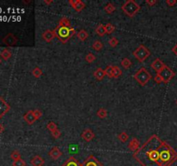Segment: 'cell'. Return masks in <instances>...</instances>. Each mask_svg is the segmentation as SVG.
<instances>
[{"label":"cell","mask_w":177,"mask_h":166,"mask_svg":"<svg viewBox=\"0 0 177 166\" xmlns=\"http://www.w3.org/2000/svg\"><path fill=\"white\" fill-rule=\"evenodd\" d=\"M133 158L142 166H171L177 160V152L154 134L134 152Z\"/></svg>","instance_id":"obj_1"},{"label":"cell","mask_w":177,"mask_h":166,"mask_svg":"<svg viewBox=\"0 0 177 166\" xmlns=\"http://www.w3.org/2000/svg\"><path fill=\"white\" fill-rule=\"evenodd\" d=\"M12 166H26V163H25V161L23 160V159L20 158L18 160L13 161Z\"/></svg>","instance_id":"obj_36"},{"label":"cell","mask_w":177,"mask_h":166,"mask_svg":"<svg viewBox=\"0 0 177 166\" xmlns=\"http://www.w3.org/2000/svg\"><path fill=\"white\" fill-rule=\"evenodd\" d=\"M107 114H108V113H107V110L105 108H99L98 110L97 115L98 117L100 118V119H105L107 117Z\"/></svg>","instance_id":"obj_25"},{"label":"cell","mask_w":177,"mask_h":166,"mask_svg":"<svg viewBox=\"0 0 177 166\" xmlns=\"http://www.w3.org/2000/svg\"><path fill=\"white\" fill-rule=\"evenodd\" d=\"M11 158L13 159V161L20 159V158H21V154H20V152H19L18 151H13L12 152V154H11Z\"/></svg>","instance_id":"obj_33"},{"label":"cell","mask_w":177,"mask_h":166,"mask_svg":"<svg viewBox=\"0 0 177 166\" xmlns=\"http://www.w3.org/2000/svg\"><path fill=\"white\" fill-rule=\"evenodd\" d=\"M62 166H83V164L80 163V161L74 157H70L64 162V164Z\"/></svg>","instance_id":"obj_15"},{"label":"cell","mask_w":177,"mask_h":166,"mask_svg":"<svg viewBox=\"0 0 177 166\" xmlns=\"http://www.w3.org/2000/svg\"><path fill=\"white\" fill-rule=\"evenodd\" d=\"M166 67V65L164 64V63L160 60L159 58H156V59H155L154 62L151 63V68L154 69L155 71L156 72V74H159L161 71L162 70V69H164Z\"/></svg>","instance_id":"obj_10"},{"label":"cell","mask_w":177,"mask_h":166,"mask_svg":"<svg viewBox=\"0 0 177 166\" xmlns=\"http://www.w3.org/2000/svg\"><path fill=\"white\" fill-rule=\"evenodd\" d=\"M133 56L140 63H143L150 56V52L144 45H140L135 51L133 52Z\"/></svg>","instance_id":"obj_5"},{"label":"cell","mask_w":177,"mask_h":166,"mask_svg":"<svg viewBox=\"0 0 177 166\" xmlns=\"http://www.w3.org/2000/svg\"><path fill=\"white\" fill-rule=\"evenodd\" d=\"M121 9L128 17H133L140 11V5L134 0H128L122 5Z\"/></svg>","instance_id":"obj_3"},{"label":"cell","mask_w":177,"mask_h":166,"mask_svg":"<svg viewBox=\"0 0 177 166\" xmlns=\"http://www.w3.org/2000/svg\"><path fill=\"white\" fill-rule=\"evenodd\" d=\"M55 37V33L54 30L48 29V30H46L42 33V38L47 42H50Z\"/></svg>","instance_id":"obj_18"},{"label":"cell","mask_w":177,"mask_h":166,"mask_svg":"<svg viewBox=\"0 0 177 166\" xmlns=\"http://www.w3.org/2000/svg\"><path fill=\"white\" fill-rule=\"evenodd\" d=\"M119 40H118V38L117 37H112L111 39H109V41H108V43H109V45L110 46H112V47H116V46L118 45L119 44Z\"/></svg>","instance_id":"obj_37"},{"label":"cell","mask_w":177,"mask_h":166,"mask_svg":"<svg viewBox=\"0 0 177 166\" xmlns=\"http://www.w3.org/2000/svg\"><path fill=\"white\" fill-rule=\"evenodd\" d=\"M83 166H104L97 158L91 155L89 157L86 158V159L83 163Z\"/></svg>","instance_id":"obj_9"},{"label":"cell","mask_w":177,"mask_h":166,"mask_svg":"<svg viewBox=\"0 0 177 166\" xmlns=\"http://www.w3.org/2000/svg\"><path fill=\"white\" fill-rule=\"evenodd\" d=\"M0 56H1V57L3 58L4 60H5V61H8L10 58L12 57V52L10 51L8 49H3L1 53H0Z\"/></svg>","instance_id":"obj_22"},{"label":"cell","mask_w":177,"mask_h":166,"mask_svg":"<svg viewBox=\"0 0 177 166\" xmlns=\"http://www.w3.org/2000/svg\"><path fill=\"white\" fill-rule=\"evenodd\" d=\"M44 3H45L46 5H50V4H52V3H53V0H50V1H44Z\"/></svg>","instance_id":"obj_45"},{"label":"cell","mask_w":177,"mask_h":166,"mask_svg":"<svg viewBox=\"0 0 177 166\" xmlns=\"http://www.w3.org/2000/svg\"><path fill=\"white\" fill-rule=\"evenodd\" d=\"M172 51H173V53L175 55L177 56V43L175 44V45L173 47V49H172Z\"/></svg>","instance_id":"obj_43"},{"label":"cell","mask_w":177,"mask_h":166,"mask_svg":"<svg viewBox=\"0 0 177 166\" xmlns=\"http://www.w3.org/2000/svg\"><path fill=\"white\" fill-rule=\"evenodd\" d=\"M159 75H161V77L162 79V81L164 83H169L175 77V73L170 68H169L168 66H166L165 68L159 73Z\"/></svg>","instance_id":"obj_6"},{"label":"cell","mask_w":177,"mask_h":166,"mask_svg":"<svg viewBox=\"0 0 177 166\" xmlns=\"http://www.w3.org/2000/svg\"><path fill=\"white\" fill-rule=\"evenodd\" d=\"M1 63H2V60H1V58H0V64H1Z\"/></svg>","instance_id":"obj_46"},{"label":"cell","mask_w":177,"mask_h":166,"mask_svg":"<svg viewBox=\"0 0 177 166\" xmlns=\"http://www.w3.org/2000/svg\"><path fill=\"white\" fill-rule=\"evenodd\" d=\"M154 80H155V81L156 82V83H162V82H163L162 81V77H161V75H159V74H156V75L155 76V78H154Z\"/></svg>","instance_id":"obj_40"},{"label":"cell","mask_w":177,"mask_h":166,"mask_svg":"<svg viewBox=\"0 0 177 166\" xmlns=\"http://www.w3.org/2000/svg\"><path fill=\"white\" fill-rule=\"evenodd\" d=\"M93 75H94L95 79H97L98 80H102L104 79V77L105 76V69H101V68H98V69L94 71Z\"/></svg>","instance_id":"obj_19"},{"label":"cell","mask_w":177,"mask_h":166,"mask_svg":"<svg viewBox=\"0 0 177 166\" xmlns=\"http://www.w3.org/2000/svg\"><path fill=\"white\" fill-rule=\"evenodd\" d=\"M54 31L55 33V36L62 43H66L76 33L75 29L74 28H72V27L66 28V27H61L59 25L54 29Z\"/></svg>","instance_id":"obj_2"},{"label":"cell","mask_w":177,"mask_h":166,"mask_svg":"<svg viewBox=\"0 0 177 166\" xmlns=\"http://www.w3.org/2000/svg\"><path fill=\"white\" fill-rule=\"evenodd\" d=\"M33 112H34V115H35V119H36V120H39L41 117L42 116V111L38 110V109L34 110Z\"/></svg>","instance_id":"obj_39"},{"label":"cell","mask_w":177,"mask_h":166,"mask_svg":"<svg viewBox=\"0 0 177 166\" xmlns=\"http://www.w3.org/2000/svg\"><path fill=\"white\" fill-rule=\"evenodd\" d=\"M95 137L94 132L92 131L91 129H85L82 133H81V137L86 141V142H90Z\"/></svg>","instance_id":"obj_12"},{"label":"cell","mask_w":177,"mask_h":166,"mask_svg":"<svg viewBox=\"0 0 177 166\" xmlns=\"http://www.w3.org/2000/svg\"><path fill=\"white\" fill-rule=\"evenodd\" d=\"M47 128H48L50 132H53V131H55V130L58 129L57 125H56L55 122H53V121H49V122L47 124Z\"/></svg>","instance_id":"obj_34"},{"label":"cell","mask_w":177,"mask_h":166,"mask_svg":"<svg viewBox=\"0 0 177 166\" xmlns=\"http://www.w3.org/2000/svg\"><path fill=\"white\" fill-rule=\"evenodd\" d=\"M51 134L54 138H59V137H61V135H62V132H60L59 129H56V130H55V131L51 132Z\"/></svg>","instance_id":"obj_38"},{"label":"cell","mask_w":177,"mask_h":166,"mask_svg":"<svg viewBox=\"0 0 177 166\" xmlns=\"http://www.w3.org/2000/svg\"><path fill=\"white\" fill-rule=\"evenodd\" d=\"M68 3L69 5L74 8V10L78 12H81L86 7L85 3L82 2L81 0H70V1H68Z\"/></svg>","instance_id":"obj_11"},{"label":"cell","mask_w":177,"mask_h":166,"mask_svg":"<svg viewBox=\"0 0 177 166\" xmlns=\"http://www.w3.org/2000/svg\"><path fill=\"white\" fill-rule=\"evenodd\" d=\"M105 75H107L109 78H113V71H112V66H107L105 69Z\"/></svg>","instance_id":"obj_32"},{"label":"cell","mask_w":177,"mask_h":166,"mask_svg":"<svg viewBox=\"0 0 177 166\" xmlns=\"http://www.w3.org/2000/svg\"><path fill=\"white\" fill-rule=\"evenodd\" d=\"M95 32L99 36H103L106 34V31H105V25H103L102 23H99L96 27L95 29Z\"/></svg>","instance_id":"obj_21"},{"label":"cell","mask_w":177,"mask_h":166,"mask_svg":"<svg viewBox=\"0 0 177 166\" xmlns=\"http://www.w3.org/2000/svg\"><path fill=\"white\" fill-rule=\"evenodd\" d=\"M176 3H177L176 0H167V1H166V4L169 6H170V7L175 5Z\"/></svg>","instance_id":"obj_41"},{"label":"cell","mask_w":177,"mask_h":166,"mask_svg":"<svg viewBox=\"0 0 177 166\" xmlns=\"http://www.w3.org/2000/svg\"><path fill=\"white\" fill-rule=\"evenodd\" d=\"M59 26L61 27H66V28H70L71 27V23L70 20L67 17H63L61 18V20L59 21Z\"/></svg>","instance_id":"obj_20"},{"label":"cell","mask_w":177,"mask_h":166,"mask_svg":"<svg viewBox=\"0 0 177 166\" xmlns=\"http://www.w3.org/2000/svg\"><path fill=\"white\" fill-rule=\"evenodd\" d=\"M119 139L120 142H122V143H125L126 141L129 139V135L127 134V132H122L121 133L119 134Z\"/></svg>","instance_id":"obj_29"},{"label":"cell","mask_w":177,"mask_h":166,"mask_svg":"<svg viewBox=\"0 0 177 166\" xmlns=\"http://www.w3.org/2000/svg\"><path fill=\"white\" fill-rule=\"evenodd\" d=\"M105 31H106L107 34H112V33L115 30L114 25H112V23H106V24L105 25Z\"/></svg>","instance_id":"obj_31"},{"label":"cell","mask_w":177,"mask_h":166,"mask_svg":"<svg viewBox=\"0 0 177 166\" xmlns=\"http://www.w3.org/2000/svg\"><path fill=\"white\" fill-rule=\"evenodd\" d=\"M104 10H105V12H106V13H108V14H112V13H113V12H115L116 8H115V6L113 5L112 3H108L105 6Z\"/></svg>","instance_id":"obj_26"},{"label":"cell","mask_w":177,"mask_h":166,"mask_svg":"<svg viewBox=\"0 0 177 166\" xmlns=\"http://www.w3.org/2000/svg\"><path fill=\"white\" fill-rule=\"evenodd\" d=\"M3 42L5 45L9 46V47H12V46H14L17 44V38L12 33H9V34L6 35L3 38Z\"/></svg>","instance_id":"obj_8"},{"label":"cell","mask_w":177,"mask_h":166,"mask_svg":"<svg viewBox=\"0 0 177 166\" xmlns=\"http://www.w3.org/2000/svg\"><path fill=\"white\" fill-rule=\"evenodd\" d=\"M32 75H33L35 78H40L41 76L42 75V70L39 67H35L32 70Z\"/></svg>","instance_id":"obj_28"},{"label":"cell","mask_w":177,"mask_h":166,"mask_svg":"<svg viewBox=\"0 0 177 166\" xmlns=\"http://www.w3.org/2000/svg\"><path fill=\"white\" fill-rule=\"evenodd\" d=\"M92 49L95 50V51H100L102 49H103V43L101 42V41L99 40H96L94 41V42L92 43Z\"/></svg>","instance_id":"obj_24"},{"label":"cell","mask_w":177,"mask_h":166,"mask_svg":"<svg viewBox=\"0 0 177 166\" xmlns=\"http://www.w3.org/2000/svg\"><path fill=\"white\" fill-rule=\"evenodd\" d=\"M121 66L124 68V69H128L131 66H132V61L128 58H124L121 62Z\"/></svg>","instance_id":"obj_27"},{"label":"cell","mask_w":177,"mask_h":166,"mask_svg":"<svg viewBox=\"0 0 177 166\" xmlns=\"http://www.w3.org/2000/svg\"><path fill=\"white\" fill-rule=\"evenodd\" d=\"M4 130H5V128H4V126L0 123V134L2 133V132H4Z\"/></svg>","instance_id":"obj_44"},{"label":"cell","mask_w":177,"mask_h":166,"mask_svg":"<svg viewBox=\"0 0 177 166\" xmlns=\"http://www.w3.org/2000/svg\"><path fill=\"white\" fill-rule=\"evenodd\" d=\"M48 156L51 158L53 160H57L59 159L62 156V152L60 151V149L58 148V147H53L50 151H49V152H48Z\"/></svg>","instance_id":"obj_14"},{"label":"cell","mask_w":177,"mask_h":166,"mask_svg":"<svg viewBox=\"0 0 177 166\" xmlns=\"http://www.w3.org/2000/svg\"><path fill=\"white\" fill-rule=\"evenodd\" d=\"M112 71H113V78H119L122 75V70L118 66H112Z\"/></svg>","instance_id":"obj_30"},{"label":"cell","mask_w":177,"mask_h":166,"mask_svg":"<svg viewBox=\"0 0 177 166\" xmlns=\"http://www.w3.org/2000/svg\"><path fill=\"white\" fill-rule=\"evenodd\" d=\"M175 102H176V105H177V100H176V101H175Z\"/></svg>","instance_id":"obj_47"},{"label":"cell","mask_w":177,"mask_h":166,"mask_svg":"<svg viewBox=\"0 0 177 166\" xmlns=\"http://www.w3.org/2000/svg\"><path fill=\"white\" fill-rule=\"evenodd\" d=\"M77 36L80 41L84 42L86 40V38L88 37V33L86 32L85 29H80V31L77 32Z\"/></svg>","instance_id":"obj_23"},{"label":"cell","mask_w":177,"mask_h":166,"mask_svg":"<svg viewBox=\"0 0 177 166\" xmlns=\"http://www.w3.org/2000/svg\"><path fill=\"white\" fill-rule=\"evenodd\" d=\"M128 147H129V149L131 150V151H134V152H136L137 150L141 147V144H140V142H139V140H138L137 138L133 137L132 140L130 141Z\"/></svg>","instance_id":"obj_17"},{"label":"cell","mask_w":177,"mask_h":166,"mask_svg":"<svg viewBox=\"0 0 177 166\" xmlns=\"http://www.w3.org/2000/svg\"><path fill=\"white\" fill-rule=\"evenodd\" d=\"M134 79L137 80L141 86H145L151 79V75L149 73V71L145 68H141L134 75Z\"/></svg>","instance_id":"obj_4"},{"label":"cell","mask_w":177,"mask_h":166,"mask_svg":"<svg viewBox=\"0 0 177 166\" xmlns=\"http://www.w3.org/2000/svg\"><path fill=\"white\" fill-rule=\"evenodd\" d=\"M23 120H25V122L28 124V125H33L35 122L36 121V119L35 117L34 112L33 110H30L28 113H26L24 116H23Z\"/></svg>","instance_id":"obj_13"},{"label":"cell","mask_w":177,"mask_h":166,"mask_svg":"<svg viewBox=\"0 0 177 166\" xmlns=\"http://www.w3.org/2000/svg\"><path fill=\"white\" fill-rule=\"evenodd\" d=\"M45 164V160L41 156H35L30 160V164L32 166H43Z\"/></svg>","instance_id":"obj_16"},{"label":"cell","mask_w":177,"mask_h":166,"mask_svg":"<svg viewBox=\"0 0 177 166\" xmlns=\"http://www.w3.org/2000/svg\"><path fill=\"white\" fill-rule=\"evenodd\" d=\"M146 4L149 5V6H153L156 4V1H155V0H151V1H150V0H147V1H146Z\"/></svg>","instance_id":"obj_42"},{"label":"cell","mask_w":177,"mask_h":166,"mask_svg":"<svg viewBox=\"0 0 177 166\" xmlns=\"http://www.w3.org/2000/svg\"><path fill=\"white\" fill-rule=\"evenodd\" d=\"M85 59H86V61L88 63H92L95 61L96 57H95V56H94L92 53H89V54H87V55H86Z\"/></svg>","instance_id":"obj_35"},{"label":"cell","mask_w":177,"mask_h":166,"mask_svg":"<svg viewBox=\"0 0 177 166\" xmlns=\"http://www.w3.org/2000/svg\"><path fill=\"white\" fill-rule=\"evenodd\" d=\"M10 109L11 106L6 102L4 98L0 97V119L3 118L10 111Z\"/></svg>","instance_id":"obj_7"}]
</instances>
